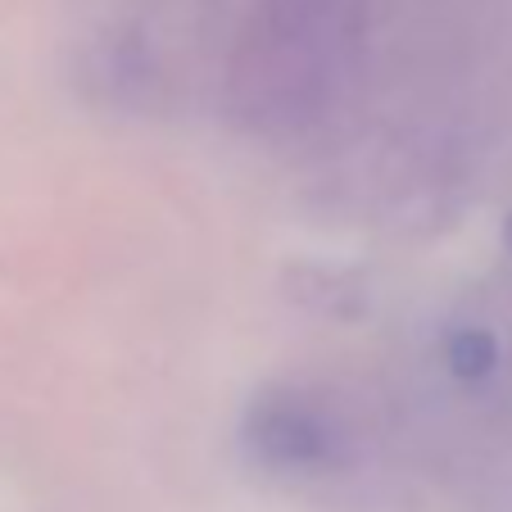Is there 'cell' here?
<instances>
[{
    "label": "cell",
    "mask_w": 512,
    "mask_h": 512,
    "mask_svg": "<svg viewBox=\"0 0 512 512\" xmlns=\"http://www.w3.org/2000/svg\"><path fill=\"white\" fill-rule=\"evenodd\" d=\"M250 445L272 467H322L331 463L336 431L304 399H263L250 417Z\"/></svg>",
    "instance_id": "1"
},
{
    "label": "cell",
    "mask_w": 512,
    "mask_h": 512,
    "mask_svg": "<svg viewBox=\"0 0 512 512\" xmlns=\"http://www.w3.org/2000/svg\"><path fill=\"white\" fill-rule=\"evenodd\" d=\"M445 363L454 377L463 381H481L494 372V363H499V345H494L490 331L481 327H467V331H454L445 345Z\"/></svg>",
    "instance_id": "2"
},
{
    "label": "cell",
    "mask_w": 512,
    "mask_h": 512,
    "mask_svg": "<svg viewBox=\"0 0 512 512\" xmlns=\"http://www.w3.org/2000/svg\"><path fill=\"white\" fill-rule=\"evenodd\" d=\"M503 236H508V250H512V218H508V227H503Z\"/></svg>",
    "instance_id": "3"
}]
</instances>
